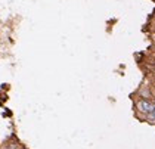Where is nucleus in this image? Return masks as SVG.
<instances>
[{
    "instance_id": "obj_1",
    "label": "nucleus",
    "mask_w": 155,
    "mask_h": 149,
    "mask_svg": "<svg viewBox=\"0 0 155 149\" xmlns=\"http://www.w3.org/2000/svg\"><path fill=\"white\" fill-rule=\"evenodd\" d=\"M155 108L154 101H148V99H140L137 98L134 101V109H136V114H142V115H148L149 112H152V109Z\"/></svg>"
},
{
    "instance_id": "obj_2",
    "label": "nucleus",
    "mask_w": 155,
    "mask_h": 149,
    "mask_svg": "<svg viewBox=\"0 0 155 149\" xmlns=\"http://www.w3.org/2000/svg\"><path fill=\"white\" fill-rule=\"evenodd\" d=\"M136 94L140 98V99H148V101H152L154 99V92L151 87H145V86H140V89L136 92Z\"/></svg>"
},
{
    "instance_id": "obj_3",
    "label": "nucleus",
    "mask_w": 155,
    "mask_h": 149,
    "mask_svg": "<svg viewBox=\"0 0 155 149\" xmlns=\"http://www.w3.org/2000/svg\"><path fill=\"white\" fill-rule=\"evenodd\" d=\"M6 149H19V146H18V143H16V142H11V143H8Z\"/></svg>"
},
{
    "instance_id": "obj_4",
    "label": "nucleus",
    "mask_w": 155,
    "mask_h": 149,
    "mask_svg": "<svg viewBox=\"0 0 155 149\" xmlns=\"http://www.w3.org/2000/svg\"><path fill=\"white\" fill-rule=\"evenodd\" d=\"M152 101H154V103H155V96H154V99H152Z\"/></svg>"
}]
</instances>
